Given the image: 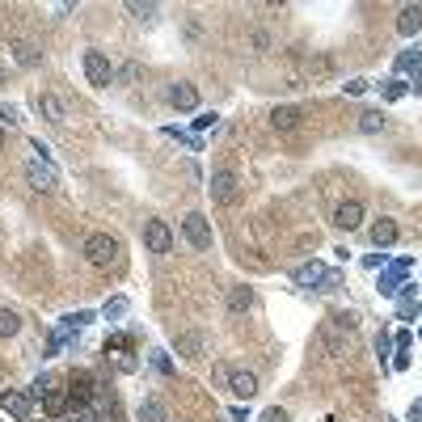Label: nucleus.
<instances>
[{
    "label": "nucleus",
    "mask_w": 422,
    "mask_h": 422,
    "mask_svg": "<svg viewBox=\"0 0 422 422\" xmlns=\"http://www.w3.org/2000/svg\"><path fill=\"white\" fill-rule=\"evenodd\" d=\"M119 253H123V245H119L110 233H93V237L85 241V258H89V267H97V271L119 267Z\"/></svg>",
    "instance_id": "f257e3e1"
},
{
    "label": "nucleus",
    "mask_w": 422,
    "mask_h": 422,
    "mask_svg": "<svg viewBox=\"0 0 422 422\" xmlns=\"http://www.w3.org/2000/svg\"><path fill=\"white\" fill-rule=\"evenodd\" d=\"M355 316L346 312V316H330V321L321 326V346H326V355H346L351 351V334H355Z\"/></svg>",
    "instance_id": "f03ea898"
},
{
    "label": "nucleus",
    "mask_w": 422,
    "mask_h": 422,
    "mask_svg": "<svg viewBox=\"0 0 422 422\" xmlns=\"http://www.w3.org/2000/svg\"><path fill=\"white\" fill-rule=\"evenodd\" d=\"M97 376L93 372H72L68 376V401H72V410H89L93 405V397H97Z\"/></svg>",
    "instance_id": "7ed1b4c3"
},
{
    "label": "nucleus",
    "mask_w": 422,
    "mask_h": 422,
    "mask_svg": "<svg viewBox=\"0 0 422 422\" xmlns=\"http://www.w3.org/2000/svg\"><path fill=\"white\" fill-rule=\"evenodd\" d=\"M207 190H211V203H220V207H233V203L241 199V182H237L233 169H216Z\"/></svg>",
    "instance_id": "20e7f679"
},
{
    "label": "nucleus",
    "mask_w": 422,
    "mask_h": 422,
    "mask_svg": "<svg viewBox=\"0 0 422 422\" xmlns=\"http://www.w3.org/2000/svg\"><path fill=\"white\" fill-rule=\"evenodd\" d=\"M85 76H89V85H93V89H110L119 72H115V64L106 60L101 51H85Z\"/></svg>",
    "instance_id": "39448f33"
},
{
    "label": "nucleus",
    "mask_w": 422,
    "mask_h": 422,
    "mask_svg": "<svg viewBox=\"0 0 422 422\" xmlns=\"http://www.w3.org/2000/svg\"><path fill=\"white\" fill-rule=\"evenodd\" d=\"M182 233H186V241L194 245V249H211V224H207V216H203V211H190V216L182 220Z\"/></svg>",
    "instance_id": "423d86ee"
},
{
    "label": "nucleus",
    "mask_w": 422,
    "mask_h": 422,
    "mask_svg": "<svg viewBox=\"0 0 422 422\" xmlns=\"http://www.w3.org/2000/svg\"><path fill=\"white\" fill-rule=\"evenodd\" d=\"M144 245H148V253H169V249H174L169 224H165V220H148V224H144Z\"/></svg>",
    "instance_id": "0eeeda50"
},
{
    "label": "nucleus",
    "mask_w": 422,
    "mask_h": 422,
    "mask_svg": "<svg viewBox=\"0 0 422 422\" xmlns=\"http://www.w3.org/2000/svg\"><path fill=\"white\" fill-rule=\"evenodd\" d=\"M26 182H30L38 194H51V190L60 186V174L51 169L47 161H30V165H26Z\"/></svg>",
    "instance_id": "6e6552de"
},
{
    "label": "nucleus",
    "mask_w": 422,
    "mask_h": 422,
    "mask_svg": "<svg viewBox=\"0 0 422 422\" xmlns=\"http://www.w3.org/2000/svg\"><path fill=\"white\" fill-rule=\"evenodd\" d=\"M334 224H338V228H346V233H355V228L363 224V203H359V199L338 203V207H334Z\"/></svg>",
    "instance_id": "1a4fd4ad"
},
{
    "label": "nucleus",
    "mask_w": 422,
    "mask_h": 422,
    "mask_svg": "<svg viewBox=\"0 0 422 422\" xmlns=\"http://www.w3.org/2000/svg\"><path fill=\"white\" fill-rule=\"evenodd\" d=\"M169 106L174 110H199V89L190 85V81H178V85H169Z\"/></svg>",
    "instance_id": "9d476101"
},
{
    "label": "nucleus",
    "mask_w": 422,
    "mask_h": 422,
    "mask_svg": "<svg viewBox=\"0 0 422 422\" xmlns=\"http://www.w3.org/2000/svg\"><path fill=\"white\" fill-rule=\"evenodd\" d=\"M0 410L13 414L17 422H26L30 410H34V397H30V393H17V389H13V393H0Z\"/></svg>",
    "instance_id": "9b49d317"
},
{
    "label": "nucleus",
    "mask_w": 422,
    "mask_h": 422,
    "mask_svg": "<svg viewBox=\"0 0 422 422\" xmlns=\"http://www.w3.org/2000/svg\"><path fill=\"white\" fill-rule=\"evenodd\" d=\"M38 401H42V414H47V418H64V414L72 410V401H68V389H56V385H51V389L38 397Z\"/></svg>",
    "instance_id": "f8f14e48"
},
{
    "label": "nucleus",
    "mask_w": 422,
    "mask_h": 422,
    "mask_svg": "<svg viewBox=\"0 0 422 422\" xmlns=\"http://www.w3.org/2000/svg\"><path fill=\"white\" fill-rule=\"evenodd\" d=\"M300 119H304L300 106H275V110H271V127H275V131H296Z\"/></svg>",
    "instance_id": "ddd939ff"
},
{
    "label": "nucleus",
    "mask_w": 422,
    "mask_h": 422,
    "mask_svg": "<svg viewBox=\"0 0 422 422\" xmlns=\"http://www.w3.org/2000/svg\"><path fill=\"white\" fill-rule=\"evenodd\" d=\"M300 287H316V283H326L330 279V271L321 267V262H304V267H296V275H292Z\"/></svg>",
    "instance_id": "4468645a"
},
{
    "label": "nucleus",
    "mask_w": 422,
    "mask_h": 422,
    "mask_svg": "<svg viewBox=\"0 0 422 422\" xmlns=\"http://www.w3.org/2000/svg\"><path fill=\"white\" fill-rule=\"evenodd\" d=\"M228 393L241 397V401H249V397L258 393V376H253V372H233V376H228Z\"/></svg>",
    "instance_id": "2eb2a0df"
},
{
    "label": "nucleus",
    "mask_w": 422,
    "mask_h": 422,
    "mask_svg": "<svg viewBox=\"0 0 422 422\" xmlns=\"http://www.w3.org/2000/svg\"><path fill=\"white\" fill-rule=\"evenodd\" d=\"M397 30H401L405 38H414V34L422 30V5H401V13H397Z\"/></svg>",
    "instance_id": "dca6fc26"
},
{
    "label": "nucleus",
    "mask_w": 422,
    "mask_h": 422,
    "mask_svg": "<svg viewBox=\"0 0 422 422\" xmlns=\"http://www.w3.org/2000/svg\"><path fill=\"white\" fill-rule=\"evenodd\" d=\"M135 418H140V422H169V410H165L161 397H144L140 410H135Z\"/></svg>",
    "instance_id": "f3484780"
},
{
    "label": "nucleus",
    "mask_w": 422,
    "mask_h": 422,
    "mask_svg": "<svg viewBox=\"0 0 422 422\" xmlns=\"http://www.w3.org/2000/svg\"><path fill=\"white\" fill-rule=\"evenodd\" d=\"M393 241H397V220H385V216H380V220L372 224V245L385 249V245H393Z\"/></svg>",
    "instance_id": "a211bd4d"
},
{
    "label": "nucleus",
    "mask_w": 422,
    "mask_h": 422,
    "mask_svg": "<svg viewBox=\"0 0 422 422\" xmlns=\"http://www.w3.org/2000/svg\"><path fill=\"white\" fill-rule=\"evenodd\" d=\"M38 110L47 115V123H64V101L56 93H38Z\"/></svg>",
    "instance_id": "6ab92c4d"
},
{
    "label": "nucleus",
    "mask_w": 422,
    "mask_h": 422,
    "mask_svg": "<svg viewBox=\"0 0 422 422\" xmlns=\"http://www.w3.org/2000/svg\"><path fill=\"white\" fill-rule=\"evenodd\" d=\"M253 308V287H228V312H249Z\"/></svg>",
    "instance_id": "aec40b11"
},
{
    "label": "nucleus",
    "mask_w": 422,
    "mask_h": 422,
    "mask_svg": "<svg viewBox=\"0 0 422 422\" xmlns=\"http://www.w3.org/2000/svg\"><path fill=\"white\" fill-rule=\"evenodd\" d=\"M174 346H178V355L199 359V355H203V334H178V338H174Z\"/></svg>",
    "instance_id": "412c9836"
},
{
    "label": "nucleus",
    "mask_w": 422,
    "mask_h": 422,
    "mask_svg": "<svg viewBox=\"0 0 422 422\" xmlns=\"http://www.w3.org/2000/svg\"><path fill=\"white\" fill-rule=\"evenodd\" d=\"M385 123H389V119H385L380 110H363V115H359V131H363V135H376V131H385Z\"/></svg>",
    "instance_id": "4be33fe9"
},
{
    "label": "nucleus",
    "mask_w": 422,
    "mask_h": 422,
    "mask_svg": "<svg viewBox=\"0 0 422 422\" xmlns=\"http://www.w3.org/2000/svg\"><path fill=\"white\" fill-rule=\"evenodd\" d=\"M17 330H22V316L13 308H0V338H13Z\"/></svg>",
    "instance_id": "5701e85b"
},
{
    "label": "nucleus",
    "mask_w": 422,
    "mask_h": 422,
    "mask_svg": "<svg viewBox=\"0 0 422 422\" xmlns=\"http://www.w3.org/2000/svg\"><path fill=\"white\" fill-rule=\"evenodd\" d=\"M13 51H17V64H22V68H34V64H38V47H34V42H17Z\"/></svg>",
    "instance_id": "b1692460"
},
{
    "label": "nucleus",
    "mask_w": 422,
    "mask_h": 422,
    "mask_svg": "<svg viewBox=\"0 0 422 422\" xmlns=\"http://www.w3.org/2000/svg\"><path fill=\"white\" fill-rule=\"evenodd\" d=\"M127 13H131V17H140V22H148V17H156V5H140V0H131Z\"/></svg>",
    "instance_id": "393cba45"
},
{
    "label": "nucleus",
    "mask_w": 422,
    "mask_h": 422,
    "mask_svg": "<svg viewBox=\"0 0 422 422\" xmlns=\"http://www.w3.org/2000/svg\"><path fill=\"white\" fill-rule=\"evenodd\" d=\"M397 316H401V321H414V316H418V300H410V296H405V300L397 304Z\"/></svg>",
    "instance_id": "a878e982"
},
{
    "label": "nucleus",
    "mask_w": 422,
    "mask_h": 422,
    "mask_svg": "<svg viewBox=\"0 0 422 422\" xmlns=\"http://www.w3.org/2000/svg\"><path fill=\"white\" fill-rule=\"evenodd\" d=\"M228 376H233V367H228V363H216V367H211V380H216L220 389H228Z\"/></svg>",
    "instance_id": "bb28decb"
},
{
    "label": "nucleus",
    "mask_w": 422,
    "mask_h": 422,
    "mask_svg": "<svg viewBox=\"0 0 422 422\" xmlns=\"http://www.w3.org/2000/svg\"><path fill=\"white\" fill-rule=\"evenodd\" d=\"M115 81H123V85H135V81H140V64H123V72H119Z\"/></svg>",
    "instance_id": "cd10ccee"
},
{
    "label": "nucleus",
    "mask_w": 422,
    "mask_h": 422,
    "mask_svg": "<svg viewBox=\"0 0 422 422\" xmlns=\"http://www.w3.org/2000/svg\"><path fill=\"white\" fill-rule=\"evenodd\" d=\"M342 89H346L351 97H359V93H367V81H363V76H355V81H346Z\"/></svg>",
    "instance_id": "c85d7f7f"
},
{
    "label": "nucleus",
    "mask_w": 422,
    "mask_h": 422,
    "mask_svg": "<svg viewBox=\"0 0 422 422\" xmlns=\"http://www.w3.org/2000/svg\"><path fill=\"white\" fill-rule=\"evenodd\" d=\"M123 312H127V300H123V296L106 304V316H123Z\"/></svg>",
    "instance_id": "c756f323"
},
{
    "label": "nucleus",
    "mask_w": 422,
    "mask_h": 422,
    "mask_svg": "<svg viewBox=\"0 0 422 422\" xmlns=\"http://www.w3.org/2000/svg\"><path fill=\"white\" fill-rule=\"evenodd\" d=\"M127 346H131V338H127V334H115L110 342H106V351H127Z\"/></svg>",
    "instance_id": "7c9ffc66"
},
{
    "label": "nucleus",
    "mask_w": 422,
    "mask_h": 422,
    "mask_svg": "<svg viewBox=\"0 0 422 422\" xmlns=\"http://www.w3.org/2000/svg\"><path fill=\"white\" fill-rule=\"evenodd\" d=\"M262 422H287V410H279V405H271L267 414H262Z\"/></svg>",
    "instance_id": "2f4dec72"
},
{
    "label": "nucleus",
    "mask_w": 422,
    "mask_h": 422,
    "mask_svg": "<svg viewBox=\"0 0 422 422\" xmlns=\"http://www.w3.org/2000/svg\"><path fill=\"white\" fill-rule=\"evenodd\" d=\"M0 123H17V110H13V106H0Z\"/></svg>",
    "instance_id": "473e14b6"
},
{
    "label": "nucleus",
    "mask_w": 422,
    "mask_h": 422,
    "mask_svg": "<svg viewBox=\"0 0 422 422\" xmlns=\"http://www.w3.org/2000/svg\"><path fill=\"white\" fill-rule=\"evenodd\" d=\"M0 152H5V127H0Z\"/></svg>",
    "instance_id": "72a5a7b5"
}]
</instances>
